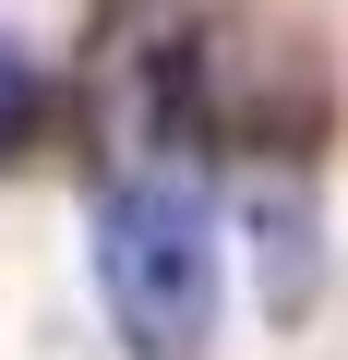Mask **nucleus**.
Wrapping results in <instances>:
<instances>
[{
  "mask_svg": "<svg viewBox=\"0 0 348 360\" xmlns=\"http://www.w3.org/2000/svg\"><path fill=\"white\" fill-rule=\"evenodd\" d=\"M96 300L132 360H205L217 336V205L193 156H120L96 180Z\"/></svg>",
  "mask_w": 348,
  "mask_h": 360,
  "instance_id": "nucleus-1",
  "label": "nucleus"
},
{
  "mask_svg": "<svg viewBox=\"0 0 348 360\" xmlns=\"http://www.w3.org/2000/svg\"><path fill=\"white\" fill-rule=\"evenodd\" d=\"M37 108H49V96H37V72H25V49L0 37V156H25V132H37Z\"/></svg>",
  "mask_w": 348,
  "mask_h": 360,
  "instance_id": "nucleus-2",
  "label": "nucleus"
}]
</instances>
